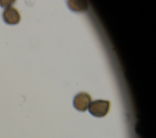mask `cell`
I'll return each mask as SVG.
<instances>
[{"mask_svg": "<svg viewBox=\"0 0 156 138\" xmlns=\"http://www.w3.org/2000/svg\"><path fill=\"white\" fill-rule=\"evenodd\" d=\"M110 109V102L104 100H96L90 105V113L96 117L105 116Z\"/></svg>", "mask_w": 156, "mask_h": 138, "instance_id": "1", "label": "cell"}, {"mask_svg": "<svg viewBox=\"0 0 156 138\" xmlns=\"http://www.w3.org/2000/svg\"><path fill=\"white\" fill-rule=\"evenodd\" d=\"M91 102V95L87 92H80L74 98L73 105L79 111H85L89 108Z\"/></svg>", "mask_w": 156, "mask_h": 138, "instance_id": "2", "label": "cell"}, {"mask_svg": "<svg viewBox=\"0 0 156 138\" xmlns=\"http://www.w3.org/2000/svg\"><path fill=\"white\" fill-rule=\"evenodd\" d=\"M3 21L9 25H15L21 21V15L14 7L9 6L5 8L2 13Z\"/></svg>", "mask_w": 156, "mask_h": 138, "instance_id": "3", "label": "cell"}, {"mask_svg": "<svg viewBox=\"0 0 156 138\" xmlns=\"http://www.w3.org/2000/svg\"><path fill=\"white\" fill-rule=\"evenodd\" d=\"M80 1H68V5L70 9L73 11L80 12L84 11L87 9V3H79Z\"/></svg>", "mask_w": 156, "mask_h": 138, "instance_id": "4", "label": "cell"}]
</instances>
